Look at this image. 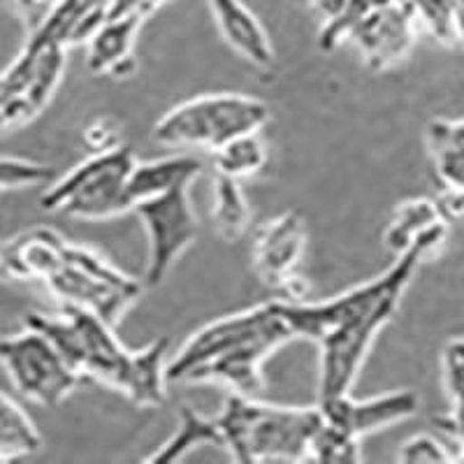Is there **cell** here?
<instances>
[{
	"label": "cell",
	"instance_id": "obj_1",
	"mask_svg": "<svg viewBox=\"0 0 464 464\" xmlns=\"http://www.w3.org/2000/svg\"><path fill=\"white\" fill-rule=\"evenodd\" d=\"M449 223L425 232L411 248L397 254L381 276L343 290L323 302H281L295 339H312L321 348L318 401L353 391L364 358L392 316L420 263L446 242Z\"/></svg>",
	"mask_w": 464,
	"mask_h": 464
},
{
	"label": "cell",
	"instance_id": "obj_2",
	"mask_svg": "<svg viewBox=\"0 0 464 464\" xmlns=\"http://www.w3.org/2000/svg\"><path fill=\"white\" fill-rule=\"evenodd\" d=\"M293 339L275 297L217 318L190 334L165 367L168 383H218L256 397L265 388L263 364Z\"/></svg>",
	"mask_w": 464,
	"mask_h": 464
},
{
	"label": "cell",
	"instance_id": "obj_3",
	"mask_svg": "<svg viewBox=\"0 0 464 464\" xmlns=\"http://www.w3.org/2000/svg\"><path fill=\"white\" fill-rule=\"evenodd\" d=\"M26 325L47 334L82 379L98 381L144 409L165 401L169 339L130 351L119 342L111 323L70 304H61V312L52 316L28 314Z\"/></svg>",
	"mask_w": 464,
	"mask_h": 464
},
{
	"label": "cell",
	"instance_id": "obj_4",
	"mask_svg": "<svg viewBox=\"0 0 464 464\" xmlns=\"http://www.w3.org/2000/svg\"><path fill=\"white\" fill-rule=\"evenodd\" d=\"M223 449L244 464L304 462L321 425L316 406H279L230 392L217 418Z\"/></svg>",
	"mask_w": 464,
	"mask_h": 464
},
{
	"label": "cell",
	"instance_id": "obj_5",
	"mask_svg": "<svg viewBox=\"0 0 464 464\" xmlns=\"http://www.w3.org/2000/svg\"><path fill=\"white\" fill-rule=\"evenodd\" d=\"M138 163L128 147L95 151L80 165H74L65 177L49 181L40 198L47 211H58L82 221H107L132 211L130 179L132 165Z\"/></svg>",
	"mask_w": 464,
	"mask_h": 464
},
{
	"label": "cell",
	"instance_id": "obj_6",
	"mask_svg": "<svg viewBox=\"0 0 464 464\" xmlns=\"http://www.w3.org/2000/svg\"><path fill=\"white\" fill-rule=\"evenodd\" d=\"M269 107L244 93H207L172 107L153 126V140L163 147H198L217 151L230 140L260 132Z\"/></svg>",
	"mask_w": 464,
	"mask_h": 464
},
{
	"label": "cell",
	"instance_id": "obj_7",
	"mask_svg": "<svg viewBox=\"0 0 464 464\" xmlns=\"http://www.w3.org/2000/svg\"><path fill=\"white\" fill-rule=\"evenodd\" d=\"M44 285L61 304L80 306L111 325L121 321L123 314L142 295L138 279L128 276L91 248L72 242H68L63 260Z\"/></svg>",
	"mask_w": 464,
	"mask_h": 464
},
{
	"label": "cell",
	"instance_id": "obj_8",
	"mask_svg": "<svg viewBox=\"0 0 464 464\" xmlns=\"http://www.w3.org/2000/svg\"><path fill=\"white\" fill-rule=\"evenodd\" d=\"M68 49L28 33L24 49L0 72V132L31 123L52 102L65 72Z\"/></svg>",
	"mask_w": 464,
	"mask_h": 464
},
{
	"label": "cell",
	"instance_id": "obj_9",
	"mask_svg": "<svg viewBox=\"0 0 464 464\" xmlns=\"http://www.w3.org/2000/svg\"><path fill=\"white\" fill-rule=\"evenodd\" d=\"M0 364L5 367L14 391L47 409L68 400L82 381L56 343L31 325L0 339Z\"/></svg>",
	"mask_w": 464,
	"mask_h": 464
},
{
	"label": "cell",
	"instance_id": "obj_10",
	"mask_svg": "<svg viewBox=\"0 0 464 464\" xmlns=\"http://www.w3.org/2000/svg\"><path fill=\"white\" fill-rule=\"evenodd\" d=\"M144 223L149 242L144 284L160 285L174 263L198 237V217L190 202V184L177 186L132 207Z\"/></svg>",
	"mask_w": 464,
	"mask_h": 464
},
{
	"label": "cell",
	"instance_id": "obj_11",
	"mask_svg": "<svg viewBox=\"0 0 464 464\" xmlns=\"http://www.w3.org/2000/svg\"><path fill=\"white\" fill-rule=\"evenodd\" d=\"M306 248V226L297 211H284L256 230L251 260L260 284L275 290L276 300H306V284L297 265Z\"/></svg>",
	"mask_w": 464,
	"mask_h": 464
},
{
	"label": "cell",
	"instance_id": "obj_12",
	"mask_svg": "<svg viewBox=\"0 0 464 464\" xmlns=\"http://www.w3.org/2000/svg\"><path fill=\"white\" fill-rule=\"evenodd\" d=\"M418 35L420 33L411 5L406 0L364 14L348 28L343 43H351L358 49L367 68L374 72H385L400 65L411 53Z\"/></svg>",
	"mask_w": 464,
	"mask_h": 464
},
{
	"label": "cell",
	"instance_id": "obj_13",
	"mask_svg": "<svg viewBox=\"0 0 464 464\" xmlns=\"http://www.w3.org/2000/svg\"><path fill=\"white\" fill-rule=\"evenodd\" d=\"M418 406H420V400L411 391L385 392V395L367 397V400H355L348 392V395L318 401L323 420L355 439L391 428L395 422L409 420L418 413Z\"/></svg>",
	"mask_w": 464,
	"mask_h": 464
},
{
	"label": "cell",
	"instance_id": "obj_14",
	"mask_svg": "<svg viewBox=\"0 0 464 464\" xmlns=\"http://www.w3.org/2000/svg\"><path fill=\"white\" fill-rule=\"evenodd\" d=\"M68 246L56 230L31 227L0 246V279L47 281L61 265Z\"/></svg>",
	"mask_w": 464,
	"mask_h": 464
},
{
	"label": "cell",
	"instance_id": "obj_15",
	"mask_svg": "<svg viewBox=\"0 0 464 464\" xmlns=\"http://www.w3.org/2000/svg\"><path fill=\"white\" fill-rule=\"evenodd\" d=\"M144 19L147 16L142 14L107 16L86 43V63L91 72L110 77H128L135 72V47Z\"/></svg>",
	"mask_w": 464,
	"mask_h": 464
},
{
	"label": "cell",
	"instance_id": "obj_16",
	"mask_svg": "<svg viewBox=\"0 0 464 464\" xmlns=\"http://www.w3.org/2000/svg\"><path fill=\"white\" fill-rule=\"evenodd\" d=\"M207 5L227 47L258 68L275 63V47L269 43L267 31L242 0H207Z\"/></svg>",
	"mask_w": 464,
	"mask_h": 464
},
{
	"label": "cell",
	"instance_id": "obj_17",
	"mask_svg": "<svg viewBox=\"0 0 464 464\" xmlns=\"http://www.w3.org/2000/svg\"><path fill=\"white\" fill-rule=\"evenodd\" d=\"M107 19V7L102 0H56L43 22L33 31L47 37L61 47L89 43L101 24Z\"/></svg>",
	"mask_w": 464,
	"mask_h": 464
},
{
	"label": "cell",
	"instance_id": "obj_18",
	"mask_svg": "<svg viewBox=\"0 0 464 464\" xmlns=\"http://www.w3.org/2000/svg\"><path fill=\"white\" fill-rule=\"evenodd\" d=\"M200 160L193 159V156H165V159L135 163L130 179H128L132 205L165 193L169 188H177V186L193 184L200 177Z\"/></svg>",
	"mask_w": 464,
	"mask_h": 464
},
{
	"label": "cell",
	"instance_id": "obj_19",
	"mask_svg": "<svg viewBox=\"0 0 464 464\" xmlns=\"http://www.w3.org/2000/svg\"><path fill=\"white\" fill-rule=\"evenodd\" d=\"M428 151L441 188L464 193V119H434L428 126Z\"/></svg>",
	"mask_w": 464,
	"mask_h": 464
},
{
	"label": "cell",
	"instance_id": "obj_20",
	"mask_svg": "<svg viewBox=\"0 0 464 464\" xmlns=\"http://www.w3.org/2000/svg\"><path fill=\"white\" fill-rule=\"evenodd\" d=\"M443 388L449 395V413L439 418V425L458 446V459L464 462V337L450 339L441 353Z\"/></svg>",
	"mask_w": 464,
	"mask_h": 464
},
{
	"label": "cell",
	"instance_id": "obj_21",
	"mask_svg": "<svg viewBox=\"0 0 464 464\" xmlns=\"http://www.w3.org/2000/svg\"><path fill=\"white\" fill-rule=\"evenodd\" d=\"M439 223H449L441 217L437 200H409L401 202L392 214L391 223L385 227L383 242L392 254H401L406 248H411L425 232L432 230Z\"/></svg>",
	"mask_w": 464,
	"mask_h": 464
},
{
	"label": "cell",
	"instance_id": "obj_22",
	"mask_svg": "<svg viewBox=\"0 0 464 464\" xmlns=\"http://www.w3.org/2000/svg\"><path fill=\"white\" fill-rule=\"evenodd\" d=\"M218 446L223 449V439L221 432H218V425L214 418H205L190 409V406H184L179 416V430L168 439V441L160 446L153 455H149V462H177V459L184 458L188 450L198 449V446Z\"/></svg>",
	"mask_w": 464,
	"mask_h": 464
},
{
	"label": "cell",
	"instance_id": "obj_23",
	"mask_svg": "<svg viewBox=\"0 0 464 464\" xmlns=\"http://www.w3.org/2000/svg\"><path fill=\"white\" fill-rule=\"evenodd\" d=\"M211 218L217 226L218 235L226 242H237L251 223V209L246 205L244 190L239 179H232L226 174H217L214 186V205H211Z\"/></svg>",
	"mask_w": 464,
	"mask_h": 464
},
{
	"label": "cell",
	"instance_id": "obj_24",
	"mask_svg": "<svg viewBox=\"0 0 464 464\" xmlns=\"http://www.w3.org/2000/svg\"><path fill=\"white\" fill-rule=\"evenodd\" d=\"M40 446L43 437L31 416L14 400L0 392V459L26 458Z\"/></svg>",
	"mask_w": 464,
	"mask_h": 464
},
{
	"label": "cell",
	"instance_id": "obj_25",
	"mask_svg": "<svg viewBox=\"0 0 464 464\" xmlns=\"http://www.w3.org/2000/svg\"><path fill=\"white\" fill-rule=\"evenodd\" d=\"M214 165H217V174H226L239 181L263 172L267 165V147L263 142V135L246 132L226 142L214 151Z\"/></svg>",
	"mask_w": 464,
	"mask_h": 464
},
{
	"label": "cell",
	"instance_id": "obj_26",
	"mask_svg": "<svg viewBox=\"0 0 464 464\" xmlns=\"http://www.w3.org/2000/svg\"><path fill=\"white\" fill-rule=\"evenodd\" d=\"M418 33H428L443 47L462 44L458 0H409Z\"/></svg>",
	"mask_w": 464,
	"mask_h": 464
},
{
	"label": "cell",
	"instance_id": "obj_27",
	"mask_svg": "<svg viewBox=\"0 0 464 464\" xmlns=\"http://www.w3.org/2000/svg\"><path fill=\"white\" fill-rule=\"evenodd\" d=\"M358 459H362L360 439L334 428L321 416V425L309 443L306 462H358Z\"/></svg>",
	"mask_w": 464,
	"mask_h": 464
},
{
	"label": "cell",
	"instance_id": "obj_28",
	"mask_svg": "<svg viewBox=\"0 0 464 464\" xmlns=\"http://www.w3.org/2000/svg\"><path fill=\"white\" fill-rule=\"evenodd\" d=\"M53 179L47 165L33 163L26 159H7L0 156V196L7 190L26 188V186H43Z\"/></svg>",
	"mask_w": 464,
	"mask_h": 464
},
{
	"label": "cell",
	"instance_id": "obj_29",
	"mask_svg": "<svg viewBox=\"0 0 464 464\" xmlns=\"http://www.w3.org/2000/svg\"><path fill=\"white\" fill-rule=\"evenodd\" d=\"M397 3H406V0H348L346 10L343 14L339 16L337 22L333 26L321 28V35H318V44L321 49L330 52V49H337L339 44H343V35L351 26H353L358 19H362L364 14H370V12L381 10V7L388 5H397Z\"/></svg>",
	"mask_w": 464,
	"mask_h": 464
},
{
	"label": "cell",
	"instance_id": "obj_30",
	"mask_svg": "<svg viewBox=\"0 0 464 464\" xmlns=\"http://www.w3.org/2000/svg\"><path fill=\"white\" fill-rule=\"evenodd\" d=\"M397 459L406 464H418V462H455L458 453L450 450L443 441H439L432 434H416L409 441L401 443Z\"/></svg>",
	"mask_w": 464,
	"mask_h": 464
},
{
	"label": "cell",
	"instance_id": "obj_31",
	"mask_svg": "<svg viewBox=\"0 0 464 464\" xmlns=\"http://www.w3.org/2000/svg\"><path fill=\"white\" fill-rule=\"evenodd\" d=\"M107 7V16H126V14H142L149 16L159 10L160 5L169 0H102Z\"/></svg>",
	"mask_w": 464,
	"mask_h": 464
},
{
	"label": "cell",
	"instance_id": "obj_32",
	"mask_svg": "<svg viewBox=\"0 0 464 464\" xmlns=\"http://www.w3.org/2000/svg\"><path fill=\"white\" fill-rule=\"evenodd\" d=\"M86 144H89L93 151H105V149L119 147V135H116V128L110 126L107 119H98L95 123H91L86 128Z\"/></svg>",
	"mask_w": 464,
	"mask_h": 464
},
{
	"label": "cell",
	"instance_id": "obj_33",
	"mask_svg": "<svg viewBox=\"0 0 464 464\" xmlns=\"http://www.w3.org/2000/svg\"><path fill=\"white\" fill-rule=\"evenodd\" d=\"M10 3L14 5V10L22 14L28 31H33V28L47 16V12L52 10V5L56 0H10Z\"/></svg>",
	"mask_w": 464,
	"mask_h": 464
},
{
	"label": "cell",
	"instance_id": "obj_34",
	"mask_svg": "<svg viewBox=\"0 0 464 464\" xmlns=\"http://www.w3.org/2000/svg\"><path fill=\"white\" fill-rule=\"evenodd\" d=\"M348 0H312V7L316 12V16L321 19V28L333 26L339 16L346 10Z\"/></svg>",
	"mask_w": 464,
	"mask_h": 464
},
{
	"label": "cell",
	"instance_id": "obj_35",
	"mask_svg": "<svg viewBox=\"0 0 464 464\" xmlns=\"http://www.w3.org/2000/svg\"><path fill=\"white\" fill-rule=\"evenodd\" d=\"M459 10V28H462V49H464V0H458Z\"/></svg>",
	"mask_w": 464,
	"mask_h": 464
}]
</instances>
